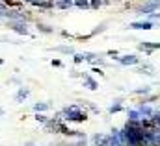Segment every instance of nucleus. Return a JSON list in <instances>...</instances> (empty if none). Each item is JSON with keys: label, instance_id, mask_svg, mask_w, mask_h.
<instances>
[{"label": "nucleus", "instance_id": "nucleus-6", "mask_svg": "<svg viewBox=\"0 0 160 146\" xmlns=\"http://www.w3.org/2000/svg\"><path fill=\"white\" fill-rule=\"evenodd\" d=\"M132 28H138V30H149L151 24H149V22H134Z\"/></svg>", "mask_w": 160, "mask_h": 146}, {"label": "nucleus", "instance_id": "nucleus-19", "mask_svg": "<svg viewBox=\"0 0 160 146\" xmlns=\"http://www.w3.org/2000/svg\"><path fill=\"white\" fill-rule=\"evenodd\" d=\"M2 115H4V107H0V116H2Z\"/></svg>", "mask_w": 160, "mask_h": 146}, {"label": "nucleus", "instance_id": "nucleus-14", "mask_svg": "<svg viewBox=\"0 0 160 146\" xmlns=\"http://www.w3.org/2000/svg\"><path fill=\"white\" fill-rule=\"evenodd\" d=\"M80 61H84V54H77L75 56V63H80Z\"/></svg>", "mask_w": 160, "mask_h": 146}, {"label": "nucleus", "instance_id": "nucleus-11", "mask_svg": "<svg viewBox=\"0 0 160 146\" xmlns=\"http://www.w3.org/2000/svg\"><path fill=\"white\" fill-rule=\"evenodd\" d=\"M77 6L84 9V7H89V2H88V0H77Z\"/></svg>", "mask_w": 160, "mask_h": 146}, {"label": "nucleus", "instance_id": "nucleus-16", "mask_svg": "<svg viewBox=\"0 0 160 146\" xmlns=\"http://www.w3.org/2000/svg\"><path fill=\"white\" fill-rule=\"evenodd\" d=\"M52 67H62V61L60 59H52Z\"/></svg>", "mask_w": 160, "mask_h": 146}, {"label": "nucleus", "instance_id": "nucleus-4", "mask_svg": "<svg viewBox=\"0 0 160 146\" xmlns=\"http://www.w3.org/2000/svg\"><path fill=\"white\" fill-rule=\"evenodd\" d=\"M50 107V104H47V102H38V104H34V111L36 113H43V111H47Z\"/></svg>", "mask_w": 160, "mask_h": 146}, {"label": "nucleus", "instance_id": "nucleus-3", "mask_svg": "<svg viewBox=\"0 0 160 146\" xmlns=\"http://www.w3.org/2000/svg\"><path fill=\"white\" fill-rule=\"evenodd\" d=\"M71 6H73L71 0H56V2H54V7H62V9H67V7H71Z\"/></svg>", "mask_w": 160, "mask_h": 146}, {"label": "nucleus", "instance_id": "nucleus-1", "mask_svg": "<svg viewBox=\"0 0 160 146\" xmlns=\"http://www.w3.org/2000/svg\"><path fill=\"white\" fill-rule=\"evenodd\" d=\"M9 28L19 34V35H28V24L26 22H17V21H9Z\"/></svg>", "mask_w": 160, "mask_h": 146}, {"label": "nucleus", "instance_id": "nucleus-18", "mask_svg": "<svg viewBox=\"0 0 160 146\" xmlns=\"http://www.w3.org/2000/svg\"><path fill=\"white\" fill-rule=\"evenodd\" d=\"M24 146H36V143L34 141H28V143H24Z\"/></svg>", "mask_w": 160, "mask_h": 146}, {"label": "nucleus", "instance_id": "nucleus-8", "mask_svg": "<svg viewBox=\"0 0 160 146\" xmlns=\"http://www.w3.org/2000/svg\"><path fill=\"white\" fill-rule=\"evenodd\" d=\"M38 30H39L41 34H52V28H48V26H47V24H38Z\"/></svg>", "mask_w": 160, "mask_h": 146}, {"label": "nucleus", "instance_id": "nucleus-2", "mask_svg": "<svg viewBox=\"0 0 160 146\" xmlns=\"http://www.w3.org/2000/svg\"><path fill=\"white\" fill-rule=\"evenodd\" d=\"M28 94H30V89H28V87H19V91L15 93V102H17V104L24 102V100L28 98Z\"/></svg>", "mask_w": 160, "mask_h": 146}, {"label": "nucleus", "instance_id": "nucleus-7", "mask_svg": "<svg viewBox=\"0 0 160 146\" xmlns=\"http://www.w3.org/2000/svg\"><path fill=\"white\" fill-rule=\"evenodd\" d=\"M54 50H56V52H63V54H73V52H75L71 46H56Z\"/></svg>", "mask_w": 160, "mask_h": 146}, {"label": "nucleus", "instance_id": "nucleus-20", "mask_svg": "<svg viewBox=\"0 0 160 146\" xmlns=\"http://www.w3.org/2000/svg\"><path fill=\"white\" fill-rule=\"evenodd\" d=\"M2 63H4V59H0V65H2Z\"/></svg>", "mask_w": 160, "mask_h": 146}, {"label": "nucleus", "instance_id": "nucleus-13", "mask_svg": "<svg viewBox=\"0 0 160 146\" xmlns=\"http://www.w3.org/2000/svg\"><path fill=\"white\" fill-rule=\"evenodd\" d=\"M21 2H26V4H32V6H39L43 0H21Z\"/></svg>", "mask_w": 160, "mask_h": 146}, {"label": "nucleus", "instance_id": "nucleus-17", "mask_svg": "<svg viewBox=\"0 0 160 146\" xmlns=\"http://www.w3.org/2000/svg\"><path fill=\"white\" fill-rule=\"evenodd\" d=\"M4 11H6V7L0 4V19H4Z\"/></svg>", "mask_w": 160, "mask_h": 146}, {"label": "nucleus", "instance_id": "nucleus-5", "mask_svg": "<svg viewBox=\"0 0 160 146\" xmlns=\"http://www.w3.org/2000/svg\"><path fill=\"white\" fill-rule=\"evenodd\" d=\"M38 7H39V9H52V7H54V0H43Z\"/></svg>", "mask_w": 160, "mask_h": 146}, {"label": "nucleus", "instance_id": "nucleus-15", "mask_svg": "<svg viewBox=\"0 0 160 146\" xmlns=\"http://www.w3.org/2000/svg\"><path fill=\"white\" fill-rule=\"evenodd\" d=\"M89 6H91V7H99V6H101V0H93Z\"/></svg>", "mask_w": 160, "mask_h": 146}, {"label": "nucleus", "instance_id": "nucleus-10", "mask_svg": "<svg viewBox=\"0 0 160 146\" xmlns=\"http://www.w3.org/2000/svg\"><path fill=\"white\" fill-rule=\"evenodd\" d=\"M86 83H88V85H89V89H93V91H95V89H97V83H95V81H93V80H91V78H88V76H86Z\"/></svg>", "mask_w": 160, "mask_h": 146}, {"label": "nucleus", "instance_id": "nucleus-9", "mask_svg": "<svg viewBox=\"0 0 160 146\" xmlns=\"http://www.w3.org/2000/svg\"><path fill=\"white\" fill-rule=\"evenodd\" d=\"M36 120H38V122H41V124H47V122H48V118H47L43 113H38V115H36Z\"/></svg>", "mask_w": 160, "mask_h": 146}, {"label": "nucleus", "instance_id": "nucleus-12", "mask_svg": "<svg viewBox=\"0 0 160 146\" xmlns=\"http://www.w3.org/2000/svg\"><path fill=\"white\" fill-rule=\"evenodd\" d=\"M121 61H123V63H136V57H134V56H127V57L121 59Z\"/></svg>", "mask_w": 160, "mask_h": 146}]
</instances>
